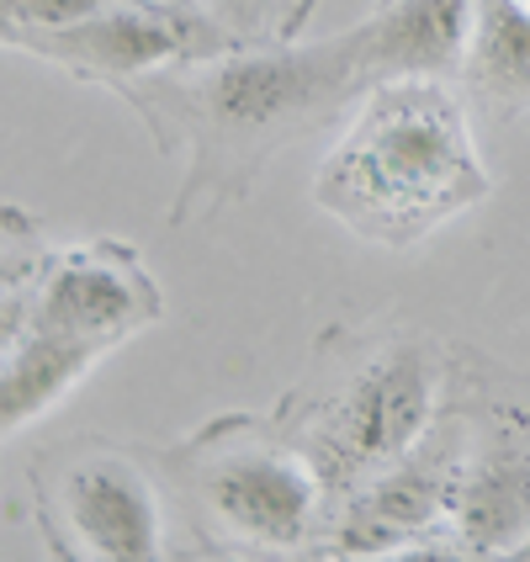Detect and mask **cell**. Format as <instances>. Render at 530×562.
<instances>
[{
	"mask_svg": "<svg viewBox=\"0 0 530 562\" xmlns=\"http://www.w3.org/2000/svg\"><path fill=\"white\" fill-rule=\"evenodd\" d=\"M467 95L494 117H530V11L520 0H472Z\"/></svg>",
	"mask_w": 530,
	"mask_h": 562,
	"instance_id": "11",
	"label": "cell"
},
{
	"mask_svg": "<svg viewBox=\"0 0 530 562\" xmlns=\"http://www.w3.org/2000/svg\"><path fill=\"white\" fill-rule=\"evenodd\" d=\"M520 5H526V11H530V0H520Z\"/></svg>",
	"mask_w": 530,
	"mask_h": 562,
	"instance_id": "15",
	"label": "cell"
},
{
	"mask_svg": "<svg viewBox=\"0 0 530 562\" xmlns=\"http://www.w3.org/2000/svg\"><path fill=\"white\" fill-rule=\"evenodd\" d=\"M165 494L187 509L191 531L228 558H303L324 552L329 483L308 451L271 419L218 414L187 440L149 457Z\"/></svg>",
	"mask_w": 530,
	"mask_h": 562,
	"instance_id": "4",
	"label": "cell"
},
{
	"mask_svg": "<svg viewBox=\"0 0 530 562\" xmlns=\"http://www.w3.org/2000/svg\"><path fill=\"white\" fill-rule=\"evenodd\" d=\"M165 318V292L144 255L123 239H86L75 250L48 255L43 277L32 286V329L80 335L106 350L144 335Z\"/></svg>",
	"mask_w": 530,
	"mask_h": 562,
	"instance_id": "8",
	"label": "cell"
},
{
	"mask_svg": "<svg viewBox=\"0 0 530 562\" xmlns=\"http://www.w3.org/2000/svg\"><path fill=\"white\" fill-rule=\"evenodd\" d=\"M106 5H117V0H0V11H5L11 27H16V43H22L27 32L75 27V22H86V16L106 11ZM16 43H11V48H16Z\"/></svg>",
	"mask_w": 530,
	"mask_h": 562,
	"instance_id": "13",
	"label": "cell"
},
{
	"mask_svg": "<svg viewBox=\"0 0 530 562\" xmlns=\"http://www.w3.org/2000/svg\"><path fill=\"white\" fill-rule=\"evenodd\" d=\"M494 191L467 106L440 75L376 80L350 101L313 170L318 213L382 250H408Z\"/></svg>",
	"mask_w": 530,
	"mask_h": 562,
	"instance_id": "2",
	"label": "cell"
},
{
	"mask_svg": "<svg viewBox=\"0 0 530 562\" xmlns=\"http://www.w3.org/2000/svg\"><path fill=\"white\" fill-rule=\"evenodd\" d=\"M32 483L43 531L64 558L155 562L170 552L165 483L149 457L106 440H69L32 468Z\"/></svg>",
	"mask_w": 530,
	"mask_h": 562,
	"instance_id": "6",
	"label": "cell"
},
{
	"mask_svg": "<svg viewBox=\"0 0 530 562\" xmlns=\"http://www.w3.org/2000/svg\"><path fill=\"white\" fill-rule=\"evenodd\" d=\"M462 472L440 536L456 558H530V382L451 367Z\"/></svg>",
	"mask_w": 530,
	"mask_h": 562,
	"instance_id": "5",
	"label": "cell"
},
{
	"mask_svg": "<svg viewBox=\"0 0 530 562\" xmlns=\"http://www.w3.org/2000/svg\"><path fill=\"white\" fill-rule=\"evenodd\" d=\"M11 43H16V27H11V16L0 11V48H11Z\"/></svg>",
	"mask_w": 530,
	"mask_h": 562,
	"instance_id": "14",
	"label": "cell"
},
{
	"mask_svg": "<svg viewBox=\"0 0 530 562\" xmlns=\"http://www.w3.org/2000/svg\"><path fill=\"white\" fill-rule=\"evenodd\" d=\"M112 356L106 345L59 335V329H32L0 356V440L27 430L32 419H43L64 393L95 372V361Z\"/></svg>",
	"mask_w": 530,
	"mask_h": 562,
	"instance_id": "10",
	"label": "cell"
},
{
	"mask_svg": "<svg viewBox=\"0 0 530 562\" xmlns=\"http://www.w3.org/2000/svg\"><path fill=\"white\" fill-rule=\"evenodd\" d=\"M361 32V75L408 80V75H456L467 59L472 0H382Z\"/></svg>",
	"mask_w": 530,
	"mask_h": 562,
	"instance_id": "9",
	"label": "cell"
},
{
	"mask_svg": "<svg viewBox=\"0 0 530 562\" xmlns=\"http://www.w3.org/2000/svg\"><path fill=\"white\" fill-rule=\"evenodd\" d=\"M446 398L451 361L440 340L404 324H335L313 345L308 376L281 398L277 425L308 451L329 494L345 499L430 436Z\"/></svg>",
	"mask_w": 530,
	"mask_h": 562,
	"instance_id": "3",
	"label": "cell"
},
{
	"mask_svg": "<svg viewBox=\"0 0 530 562\" xmlns=\"http://www.w3.org/2000/svg\"><path fill=\"white\" fill-rule=\"evenodd\" d=\"M16 48L59 64L75 80H101V86H117L123 91L127 80H138V75L228 54V37L213 22L181 11V5H165V0H117V5L95 11V16L75 22V27L27 32Z\"/></svg>",
	"mask_w": 530,
	"mask_h": 562,
	"instance_id": "7",
	"label": "cell"
},
{
	"mask_svg": "<svg viewBox=\"0 0 530 562\" xmlns=\"http://www.w3.org/2000/svg\"><path fill=\"white\" fill-rule=\"evenodd\" d=\"M43 266H48V250H43L37 228L22 213H0V297L32 286L43 277Z\"/></svg>",
	"mask_w": 530,
	"mask_h": 562,
	"instance_id": "12",
	"label": "cell"
},
{
	"mask_svg": "<svg viewBox=\"0 0 530 562\" xmlns=\"http://www.w3.org/2000/svg\"><path fill=\"white\" fill-rule=\"evenodd\" d=\"M361 91L367 75L356 27L303 48L170 64L123 86V95H133L159 127V138L187 149V181L170 213L176 223L245 202L286 144L335 123Z\"/></svg>",
	"mask_w": 530,
	"mask_h": 562,
	"instance_id": "1",
	"label": "cell"
}]
</instances>
